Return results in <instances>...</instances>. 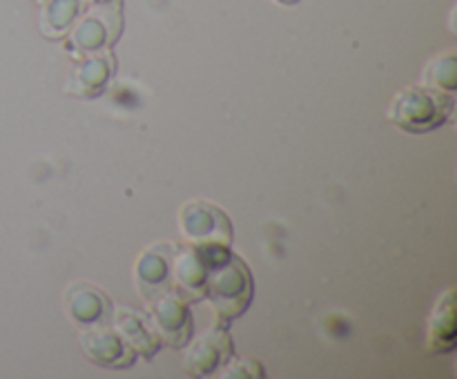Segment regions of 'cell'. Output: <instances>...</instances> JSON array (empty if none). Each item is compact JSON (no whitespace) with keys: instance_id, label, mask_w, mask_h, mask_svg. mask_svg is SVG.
<instances>
[{"instance_id":"1","label":"cell","mask_w":457,"mask_h":379,"mask_svg":"<svg viewBox=\"0 0 457 379\" xmlns=\"http://www.w3.org/2000/svg\"><path fill=\"white\" fill-rule=\"evenodd\" d=\"M201 250V248H199ZM210 261L205 297L212 303L219 321H232L253 301V275L239 257L228 248L201 250Z\"/></svg>"},{"instance_id":"2","label":"cell","mask_w":457,"mask_h":379,"mask_svg":"<svg viewBox=\"0 0 457 379\" xmlns=\"http://www.w3.org/2000/svg\"><path fill=\"white\" fill-rule=\"evenodd\" d=\"M453 105V94L440 92L427 85H420V87L411 85L393 96L388 119L411 134L431 132L449 120Z\"/></svg>"},{"instance_id":"3","label":"cell","mask_w":457,"mask_h":379,"mask_svg":"<svg viewBox=\"0 0 457 379\" xmlns=\"http://www.w3.org/2000/svg\"><path fill=\"white\" fill-rule=\"evenodd\" d=\"M179 223H181V232L190 241V245H196L201 250L230 248V218L214 203H208V201H190V203H186L181 208Z\"/></svg>"},{"instance_id":"4","label":"cell","mask_w":457,"mask_h":379,"mask_svg":"<svg viewBox=\"0 0 457 379\" xmlns=\"http://www.w3.org/2000/svg\"><path fill=\"white\" fill-rule=\"evenodd\" d=\"M147 317H150L161 343L174 348L186 346L192 334V315L183 294H179L174 288L163 290L154 299H150Z\"/></svg>"},{"instance_id":"5","label":"cell","mask_w":457,"mask_h":379,"mask_svg":"<svg viewBox=\"0 0 457 379\" xmlns=\"http://www.w3.org/2000/svg\"><path fill=\"white\" fill-rule=\"evenodd\" d=\"M70 31L71 49L80 54L101 52L119 38L120 16L116 9L107 7V4H96L80 18H76Z\"/></svg>"},{"instance_id":"6","label":"cell","mask_w":457,"mask_h":379,"mask_svg":"<svg viewBox=\"0 0 457 379\" xmlns=\"http://www.w3.org/2000/svg\"><path fill=\"white\" fill-rule=\"evenodd\" d=\"M80 348L101 368H129L137 361V352L107 324H96L85 328L83 334H80Z\"/></svg>"},{"instance_id":"7","label":"cell","mask_w":457,"mask_h":379,"mask_svg":"<svg viewBox=\"0 0 457 379\" xmlns=\"http://www.w3.org/2000/svg\"><path fill=\"white\" fill-rule=\"evenodd\" d=\"M232 357V339L226 333V328H214L205 330L201 337L187 346L186 355H183V364L186 370L195 377H208V375L217 373L223 368L228 359Z\"/></svg>"},{"instance_id":"8","label":"cell","mask_w":457,"mask_h":379,"mask_svg":"<svg viewBox=\"0 0 457 379\" xmlns=\"http://www.w3.org/2000/svg\"><path fill=\"white\" fill-rule=\"evenodd\" d=\"M210 261L196 245H174L172 248V288L187 301L205 299Z\"/></svg>"},{"instance_id":"9","label":"cell","mask_w":457,"mask_h":379,"mask_svg":"<svg viewBox=\"0 0 457 379\" xmlns=\"http://www.w3.org/2000/svg\"><path fill=\"white\" fill-rule=\"evenodd\" d=\"M172 248L170 243H156L143 250L134 266L138 292L150 301L163 290L172 288Z\"/></svg>"},{"instance_id":"10","label":"cell","mask_w":457,"mask_h":379,"mask_svg":"<svg viewBox=\"0 0 457 379\" xmlns=\"http://www.w3.org/2000/svg\"><path fill=\"white\" fill-rule=\"evenodd\" d=\"M65 310L74 324L89 328V325L107 324L112 315V303L101 288L79 281L67 288Z\"/></svg>"},{"instance_id":"11","label":"cell","mask_w":457,"mask_h":379,"mask_svg":"<svg viewBox=\"0 0 457 379\" xmlns=\"http://www.w3.org/2000/svg\"><path fill=\"white\" fill-rule=\"evenodd\" d=\"M110 317L112 321H114L112 328L128 342V346L132 348L137 355H143L150 359L152 355L159 352L161 339L159 334H156L154 325H152L150 317L134 310V308H119V310L112 312Z\"/></svg>"},{"instance_id":"12","label":"cell","mask_w":457,"mask_h":379,"mask_svg":"<svg viewBox=\"0 0 457 379\" xmlns=\"http://www.w3.org/2000/svg\"><path fill=\"white\" fill-rule=\"evenodd\" d=\"M112 54L110 52H89L87 58L76 62L67 78V92L74 96L92 98L105 89L107 80L112 76Z\"/></svg>"},{"instance_id":"13","label":"cell","mask_w":457,"mask_h":379,"mask_svg":"<svg viewBox=\"0 0 457 379\" xmlns=\"http://www.w3.org/2000/svg\"><path fill=\"white\" fill-rule=\"evenodd\" d=\"M428 348L433 352H451L455 348V290L449 288L436 303L428 319Z\"/></svg>"},{"instance_id":"14","label":"cell","mask_w":457,"mask_h":379,"mask_svg":"<svg viewBox=\"0 0 457 379\" xmlns=\"http://www.w3.org/2000/svg\"><path fill=\"white\" fill-rule=\"evenodd\" d=\"M80 12V0H43V12H40V29L43 34L65 36L71 29Z\"/></svg>"},{"instance_id":"15","label":"cell","mask_w":457,"mask_h":379,"mask_svg":"<svg viewBox=\"0 0 457 379\" xmlns=\"http://www.w3.org/2000/svg\"><path fill=\"white\" fill-rule=\"evenodd\" d=\"M424 85L440 92L453 94L457 87V56L453 49L437 54L424 70Z\"/></svg>"},{"instance_id":"16","label":"cell","mask_w":457,"mask_h":379,"mask_svg":"<svg viewBox=\"0 0 457 379\" xmlns=\"http://www.w3.org/2000/svg\"><path fill=\"white\" fill-rule=\"evenodd\" d=\"M221 377H263V366L259 361L250 359V357H235L223 364Z\"/></svg>"},{"instance_id":"17","label":"cell","mask_w":457,"mask_h":379,"mask_svg":"<svg viewBox=\"0 0 457 379\" xmlns=\"http://www.w3.org/2000/svg\"><path fill=\"white\" fill-rule=\"evenodd\" d=\"M89 3H94V4H112V3H116V0H89Z\"/></svg>"},{"instance_id":"18","label":"cell","mask_w":457,"mask_h":379,"mask_svg":"<svg viewBox=\"0 0 457 379\" xmlns=\"http://www.w3.org/2000/svg\"><path fill=\"white\" fill-rule=\"evenodd\" d=\"M275 3H279V4H295V3H299V0H275Z\"/></svg>"}]
</instances>
